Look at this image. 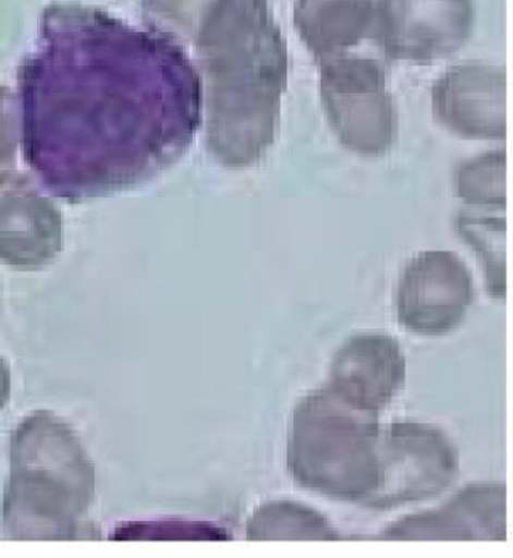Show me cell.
Segmentation results:
<instances>
[{
  "label": "cell",
  "mask_w": 513,
  "mask_h": 558,
  "mask_svg": "<svg viewBox=\"0 0 513 558\" xmlns=\"http://www.w3.org/2000/svg\"><path fill=\"white\" fill-rule=\"evenodd\" d=\"M19 101L23 158L47 193L70 203L151 182L203 122V81L171 34L81 3L44 10Z\"/></svg>",
  "instance_id": "1"
},
{
  "label": "cell",
  "mask_w": 513,
  "mask_h": 558,
  "mask_svg": "<svg viewBox=\"0 0 513 558\" xmlns=\"http://www.w3.org/2000/svg\"><path fill=\"white\" fill-rule=\"evenodd\" d=\"M196 56L207 148L227 168L257 165L277 140L289 74L288 44L268 0H209Z\"/></svg>",
  "instance_id": "2"
},
{
  "label": "cell",
  "mask_w": 513,
  "mask_h": 558,
  "mask_svg": "<svg viewBox=\"0 0 513 558\" xmlns=\"http://www.w3.org/2000/svg\"><path fill=\"white\" fill-rule=\"evenodd\" d=\"M97 471L74 428L52 411H34L10 437V474L2 523L13 539L98 536L86 517Z\"/></svg>",
  "instance_id": "3"
},
{
  "label": "cell",
  "mask_w": 513,
  "mask_h": 558,
  "mask_svg": "<svg viewBox=\"0 0 513 558\" xmlns=\"http://www.w3.org/2000/svg\"><path fill=\"white\" fill-rule=\"evenodd\" d=\"M379 413L346 403L328 387L295 404L288 471L308 492L362 504L379 478Z\"/></svg>",
  "instance_id": "4"
},
{
  "label": "cell",
  "mask_w": 513,
  "mask_h": 558,
  "mask_svg": "<svg viewBox=\"0 0 513 558\" xmlns=\"http://www.w3.org/2000/svg\"><path fill=\"white\" fill-rule=\"evenodd\" d=\"M319 95L326 118L346 149L374 158L392 148L395 107L379 61L349 53L322 60Z\"/></svg>",
  "instance_id": "5"
},
{
  "label": "cell",
  "mask_w": 513,
  "mask_h": 558,
  "mask_svg": "<svg viewBox=\"0 0 513 558\" xmlns=\"http://www.w3.org/2000/svg\"><path fill=\"white\" fill-rule=\"evenodd\" d=\"M379 478L362 502L374 510L393 509L440 495L457 478L456 445L440 428L396 421L379 434Z\"/></svg>",
  "instance_id": "6"
},
{
  "label": "cell",
  "mask_w": 513,
  "mask_h": 558,
  "mask_svg": "<svg viewBox=\"0 0 513 558\" xmlns=\"http://www.w3.org/2000/svg\"><path fill=\"white\" fill-rule=\"evenodd\" d=\"M475 0H377L374 28L380 52L393 61L433 64L474 36Z\"/></svg>",
  "instance_id": "7"
},
{
  "label": "cell",
  "mask_w": 513,
  "mask_h": 558,
  "mask_svg": "<svg viewBox=\"0 0 513 558\" xmlns=\"http://www.w3.org/2000/svg\"><path fill=\"white\" fill-rule=\"evenodd\" d=\"M474 301V275L465 262L454 252L427 251L403 268L396 313L414 335L443 336L462 325Z\"/></svg>",
  "instance_id": "8"
},
{
  "label": "cell",
  "mask_w": 513,
  "mask_h": 558,
  "mask_svg": "<svg viewBox=\"0 0 513 558\" xmlns=\"http://www.w3.org/2000/svg\"><path fill=\"white\" fill-rule=\"evenodd\" d=\"M431 108L441 128L471 140L508 137V74L491 64L448 70L431 88Z\"/></svg>",
  "instance_id": "9"
},
{
  "label": "cell",
  "mask_w": 513,
  "mask_h": 558,
  "mask_svg": "<svg viewBox=\"0 0 513 558\" xmlns=\"http://www.w3.org/2000/svg\"><path fill=\"white\" fill-rule=\"evenodd\" d=\"M406 384L399 340L382 332L349 337L332 359L329 389L359 410L379 413Z\"/></svg>",
  "instance_id": "10"
},
{
  "label": "cell",
  "mask_w": 513,
  "mask_h": 558,
  "mask_svg": "<svg viewBox=\"0 0 513 558\" xmlns=\"http://www.w3.org/2000/svg\"><path fill=\"white\" fill-rule=\"evenodd\" d=\"M387 539L504 541L508 489L498 483L471 485L440 509L404 517L383 530Z\"/></svg>",
  "instance_id": "11"
},
{
  "label": "cell",
  "mask_w": 513,
  "mask_h": 558,
  "mask_svg": "<svg viewBox=\"0 0 513 558\" xmlns=\"http://www.w3.org/2000/svg\"><path fill=\"white\" fill-rule=\"evenodd\" d=\"M63 250V217L50 197L29 183L0 195V262L19 270H39Z\"/></svg>",
  "instance_id": "12"
},
{
  "label": "cell",
  "mask_w": 513,
  "mask_h": 558,
  "mask_svg": "<svg viewBox=\"0 0 513 558\" xmlns=\"http://www.w3.org/2000/svg\"><path fill=\"white\" fill-rule=\"evenodd\" d=\"M374 0H297L294 25L316 60L342 56L374 28Z\"/></svg>",
  "instance_id": "13"
},
{
  "label": "cell",
  "mask_w": 513,
  "mask_h": 558,
  "mask_svg": "<svg viewBox=\"0 0 513 558\" xmlns=\"http://www.w3.org/2000/svg\"><path fill=\"white\" fill-rule=\"evenodd\" d=\"M251 541L321 539L338 541L341 534L318 510L292 501L265 502L247 520Z\"/></svg>",
  "instance_id": "14"
},
{
  "label": "cell",
  "mask_w": 513,
  "mask_h": 558,
  "mask_svg": "<svg viewBox=\"0 0 513 558\" xmlns=\"http://www.w3.org/2000/svg\"><path fill=\"white\" fill-rule=\"evenodd\" d=\"M456 230L462 240L477 252L486 277V289L491 298L505 299V219L504 217L471 216L461 213Z\"/></svg>",
  "instance_id": "15"
},
{
  "label": "cell",
  "mask_w": 513,
  "mask_h": 558,
  "mask_svg": "<svg viewBox=\"0 0 513 558\" xmlns=\"http://www.w3.org/2000/svg\"><path fill=\"white\" fill-rule=\"evenodd\" d=\"M508 155L491 151L462 162L454 173V190L465 203L505 209L508 204Z\"/></svg>",
  "instance_id": "16"
},
{
  "label": "cell",
  "mask_w": 513,
  "mask_h": 558,
  "mask_svg": "<svg viewBox=\"0 0 513 558\" xmlns=\"http://www.w3.org/2000/svg\"><path fill=\"white\" fill-rule=\"evenodd\" d=\"M114 541H227L230 533L207 522L161 520V522L124 523L111 533Z\"/></svg>",
  "instance_id": "17"
},
{
  "label": "cell",
  "mask_w": 513,
  "mask_h": 558,
  "mask_svg": "<svg viewBox=\"0 0 513 558\" xmlns=\"http://www.w3.org/2000/svg\"><path fill=\"white\" fill-rule=\"evenodd\" d=\"M22 143V111L19 95L0 87V190L29 183L30 179L19 169Z\"/></svg>",
  "instance_id": "18"
},
{
  "label": "cell",
  "mask_w": 513,
  "mask_h": 558,
  "mask_svg": "<svg viewBox=\"0 0 513 558\" xmlns=\"http://www.w3.org/2000/svg\"><path fill=\"white\" fill-rule=\"evenodd\" d=\"M12 390V376H10V366L3 356H0V411L5 407Z\"/></svg>",
  "instance_id": "19"
}]
</instances>
